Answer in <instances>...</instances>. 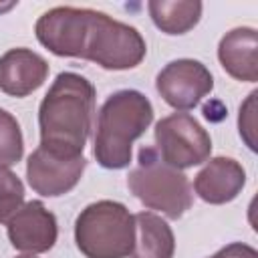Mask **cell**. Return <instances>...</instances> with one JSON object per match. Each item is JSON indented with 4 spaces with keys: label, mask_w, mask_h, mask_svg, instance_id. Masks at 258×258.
<instances>
[{
    "label": "cell",
    "mask_w": 258,
    "mask_h": 258,
    "mask_svg": "<svg viewBox=\"0 0 258 258\" xmlns=\"http://www.w3.org/2000/svg\"><path fill=\"white\" fill-rule=\"evenodd\" d=\"M24 155V139L20 125L12 113L0 107V165L12 167Z\"/></svg>",
    "instance_id": "obj_16"
},
{
    "label": "cell",
    "mask_w": 258,
    "mask_h": 258,
    "mask_svg": "<svg viewBox=\"0 0 258 258\" xmlns=\"http://www.w3.org/2000/svg\"><path fill=\"white\" fill-rule=\"evenodd\" d=\"M155 89L169 107L189 111L212 93L214 77L204 62L196 58H177L157 73Z\"/></svg>",
    "instance_id": "obj_7"
},
{
    "label": "cell",
    "mask_w": 258,
    "mask_h": 258,
    "mask_svg": "<svg viewBox=\"0 0 258 258\" xmlns=\"http://www.w3.org/2000/svg\"><path fill=\"white\" fill-rule=\"evenodd\" d=\"M147 44L135 26L119 22L105 12L89 10L81 58L107 71H127L141 64Z\"/></svg>",
    "instance_id": "obj_5"
},
{
    "label": "cell",
    "mask_w": 258,
    "mask_h": 258,
    "mask_svg": "<svg viewBox=\"0 0 258 258\" xmlns=\"http://www.w3.org/2000/svg\"><path fill=\"white\" fill-rule=\"evenodd\" d=\"M24 206V183L10 169L0 165V224H6Z\"/></svg>",
    "instance_id": "obj_17"
},
{
    "label": "cell",
    "mask_w": 258,
    "mask_h": 258,
    "mask_svg": "<svg viewBox=\"0 0 258 258\" xmlns=\"http://www.w3.org/2000/svg\"><path fill=\"white\" fill-rule=\"evenodd\" d=\"M246 185V171L234 157H212L194 177V191L212 206H222L238 198Z\"/></svg>",
    "instance_id": "obj_11"
},
{
    "label": "cell",
    "mask_w": 258,
    "mask_h": 258,
    "mask_svg": "<svg viewBox=\"0 0 258 258\" xmlns=\"http://www.w3.org/2000/svg\"><path fill=\"white\" fill-rule=\"evenodd\" d=\"M91 8L56 6L46 10L34 24L38 42L56 56L81 58L83 38Z\"/></svg>",
    "instance_id": "obj_8"
},
{
    "label": "cell",
    "mask_w": 258,
    "mask_h": 258,
    "mask_svg": "<svg viewBox=\"0 0 258 258\" xmlns=\"http://www.w3.org/2000/svg\"><path fill=\"white\" fill-rule=\"evenodd\" d=\"M210 258H258V252L242 242H232L224 248H220L216 254H212Z\"/></svg>",
    "instance_id": "obj_19"
},
{
    "label": "cell",
    "mask_w": 258,
    "mask_h": 258,
    "mask_svg": "<svg viewBox=\"0 0 258 258\" xmlns=\"http://www.w3.org/2000/svg\"><path fill=\"white\" fill-rule=\"evenodd\" d=\"M218 58L222 69L236 81H258V34L250 26L232 28L220 38Z\"/></svg>",
    "instance_id": "obj_13"
},
{
    "label": "cell",
    "mask_w": 258,
    "mask_h": 258,
    "mask_svg": "<svg viewBox=\"0 0 258 258\" xmlns=\"http://www.w3.org/2000/svg\"><path fill=\"white\" fill-rule=\"evenodd\" d=\"M131 194L149 210H157L169 220H179L194 204L187 175L161 161L153 147H141L137 167L127 175Z\"/></svg>",
    "instance_id": "obj_4"
},
{
    "label": "cell",
    "mask_w": 258,
    "mask_h": 258,
    "mask_svg": "<svg viewBox=\"0 0 258 258\" xmlns=\"http://www.w3.org/2000/svg\"><path fill=\"white\" fill-rule=\"evenodd\" d=\"M75 242L85 258H131L135 246L133 214L115 200L93 202L75 220Z\"/></svg>",
    "instance_id": "obj_3"
},
{
    "label": "cell",
    "mask_w": 258,
    "mask_h": 258,
    "mask_svg": "<svg viewBox=\"0 0 258 258\" xmlns=\"http://www.w3.org/2000/svg\"><path fill=\"white\" fill-rule=\"evenodd\" d=\"M87 159L81 157H56L42 147H36L26 161V179L28 185L44 196L58 198L69 194L83 177Z\"/></svg>",
    "instance_id": "obj_9"
},
{
    "label": "cell",
    "mask_w": 258,
    "mask_h": 258,
    "mask_svg": "<svg viewBox=\"0 0 258 258\" xmlns=\"http://www.w3.org/2000/svg\"><path fill=\"white\" fill-rule=\"evenodd\" d=\"M12 6H14V2H10V4H4V6H0V12H2V10H8V8H12Z\"/></svg>",
    "instance_id": "obj_20"
},
{
    "label": "cell",
    "mask_w": 258,
    "mask_h": 258,
    "mask_svg": "<svg viewBox=\"0 0 258 258\" xmlns=\"http://www.w3.org/2000/svg\"><path fill=\"white\" fill-rule=\"evenodd\" d=\"M93 83L79 73H58L38 107V147L56 157H81L93 129Z\"/></svg>",
    "instance_id": "obj_1"
},
{
    "label": "cell",
    "mask_w": 258,
    "mask_h": 258,
    "mask_svg": "<svg viewBox=\"0 0 258 258\" xmlns=\"http://www.w3.org/2000/svg\"><path fill=\"white\" fill-rule=\"evenodd\" d=\"M256 97L258 93L252 91L248 95V99L240 105V115H238V129H240V137L246 141V145L256 151Z\"/></svg>",
    "instance_id": "obj_18"
},
{
    "label": "cell",
    "mask_w": 258,
    "mask_h": 258,
    "mask_svg": "<svg viewBox=\"0 0 258 258\" xmlns=\"http://www.w3.org/2000/svg\"><path fill=\"white\" fill-rule=\"evenodd\" d=\"M153 121L151 101L135 91L121 89L107 97L97 115L93 155L105 169H123L131 163L133 141Z\"/></svg>",
    "instance_id": "obj_2"
},
{
    "label": "cell",
    "mask_w": 258,
    "mask_h": 258,
    "mask_svg": "<svg viewBox=\"0 0 258 258\" xmlns=\"http://www.w3.org/2000/svg\"><path fill=\"white\" fill-rule=\"evenodd\" d=\"M155 151L167 165L187 169L200 165L212 155L210 133L189 115L171 113L155 125Z\"/></svg>",
    "instance_id": "obj_6"
},
{
    "label": "cell",
    "mask_w": 258,
    "mask_h": 258,
    "mask_svg": "<svg viewBox=\"0 0 258 258\" xmlns=\"http://www.w3.org/2000/svg\"><path fill=\"white\" fill-rule=\"evenodd\" d=\"M6 234L16 250L26 254H42L56 244L58 224L54 214L40 200H32L6 222Z\"/></svg>",
    "instance_id": "obj_10"
},
{
    "label": "cell",
    "mask_w": 258,
    "mask_h": 258,
    "mask_svg": "<svg viewBox=\"0 0 258 258\" xmlns=\"http://www.w3.org/2000/svg\"><path fill=\"white\" fill-rule=\"evenodd\" d=\"M16 258H36L34 254H22V256H16Z\"/></svg>",
    "instance_id": "obj_21"
},
{
    "label": "cell",
    "mask_w": 258,
    "mask_h": 258,
    "mask_svg": "<svg viewBox=\"0 0 258 258\" xmlns=\"http://www.w3.org/2000/svg\"><path fill=\"white\" fill-rule=\"evenodd\" d=\"M149 16L165 34H185L202 18L204 4L198 0H149Z\"/></svg>",
    "instance_id": "obj_15"
},
{
    "label": "cell",
    "mask_w": 258,
    "mask_h": 258,
    "mask_svg": "<svg viewBox=\"0 0 258 258\" xmlns=\"http://www.w3.org/2000/svg\"><path fill=\"white\" fill-rule=\"evenodd\" d=\"M135 220V246L131 258H173L175 236L171 226L153 212H139Z\"/></svg>",
    "instance_id": "obj_14"
},
{
    "label": "cell",
    "mask_w": 258,
    "mask_h": 258,
    "mask_svg": "<svg viewBox=\"0 0 258 258\" xmlns=\"http://www.w3.org/2000/svg\"><path fill=\"white\" fill-rule=\"evenodd\" d=\"M48 62L30 48H10L0 56V91L10 97H28L44 85Z\"/></svg>",
    "instance_id": "obj_12"
}]
</instances>
